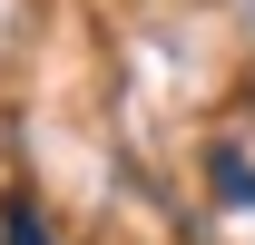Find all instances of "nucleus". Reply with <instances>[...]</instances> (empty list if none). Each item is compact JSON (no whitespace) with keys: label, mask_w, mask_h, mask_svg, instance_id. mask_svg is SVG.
Here are the masks:
<instances>
[{"label":"nucleus","mask_w":255,"mask_h":245,"mask_svg":"<svg viewBox=\"0 0 255 245\" xmlns=\"http://www.w3.org/2000/svg\"><path fill=\"white\" fill-rule=\"evenodd\" d=\"M216 196H226V206H255V167L236 147H216Z\"/></svg>","instance_id":"f257e3e1"},{"label":"nucleus","mask_w":255,"mask_h":245,"mask_svg":"<svg viewBox=\"0 0 255 245\" xmlns=\"http://www.w3.org/2000/svg\"><path fill=\"white\" fill-rule=\"evenodd\" d=\"M0 236H10V245H49V226H39L30 196H10V206H0Z\"/></svg>","instance_id":"f03ea898"}]
</instances>
